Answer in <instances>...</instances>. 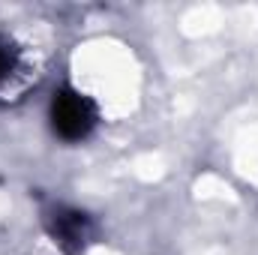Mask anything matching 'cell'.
Instances as JSON below:
<instances>
[{"mask_svg":"<svg viewBox=\"0 0 258 255\" xmlns=\"http://www.w3.org/2000/svg\"><path fill=\"white\" fill-rule=\"evenodd\" d=\"M42 225L63 255H84L96 240V222L84 210L66 204H51L48 210H42Z\"/></svg>","mask_w":258,"mask_h":255,"instance_id":"2","label":"cell"},{"mask_svg":"<svg viewBox=\"0 0 258 255\" xmlns=\"http://www.w3.org/2000/svg\"><path fill=\"white\" fill-rule=\"evenodd\" d=\"M24 69V57H21V48L9 39V36H0V87L12 84Z\"/></svg>","mask_w":258,"mask_h":255,"instance_id":"3","label":"cell"},{"mask_svg":"<svg viewBox=\"0 0 258 255\" xmlns=\"http://www.w3.org/2000/svg\"><path fill=\"white\" fill-rule=\"evenodd\" d=\"M48 120H51V129L57 138L84 141V138H90V132L99 123V108L87 93H81L75 87H60L51 96Z\"/></svg>","mask_w":258,"mask_h":255,"instance_id":"1","label":"cell"}]
</instances>
